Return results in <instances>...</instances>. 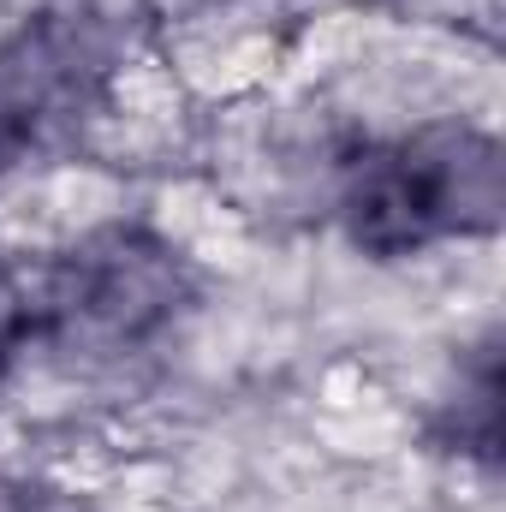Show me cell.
Listing matches in <instances>:
<instances>
[{"mask_svg": "<svg viewBox=\"0 0 506 512\" xmlns=\"http://www.w3.org/2000/svg\"><path fill=\"white\" fill-rule=\"evenodd\" d=\"M447 453H465L477 465L501 459V340H483L471 370L459 376V399L429 429Z\"/></svg>", "mask_w": 506, "mask_h": 512, "instance_id": "4", "label": "cell"}, {"mask_svg": "<svg viewBox=\"0 0 506 512\" xmlns=\"http://www.w3.org/2000/svg\"><path fill=\"white\" fill-rule=\"evenodd\" d=\"M334 215L352 251L405 262L453 239H489L506 221V155L489 131L441 120L364 137L340 161Z\"/></svg>", "mask_w": 506, "mask_h": 512, "instance_id": "1", "label": "cell"}, {"mask_svg": "<svg viewBox=\"0 0 506 512\" xmlns=\"http://www.w3.org/2000/svg\"><path fill=\"white\" fill-rule=\"evenodd\" d=\"M120 36L102 12L54 6L0 42V179L72 149L108 114Z\"/></svg>", "mask_w": 506, "mask_h": 512, "instance_id": "3", "label": "cell"}, {"mask_svg": "<svg viewBox=\"0 0 506 512\" xmlns=\"http://www.w3.org/2000/svg\"><path fill=\"white\" fill-rule=\"evenodd\" d=\"M0 512H84V501L42 483H0Z\"/></svg>", "mask_w": 506, "mask_h": 512, "instance_id": "6", "label": "cell"}, {"mask_svg": "<svg viewBox=\"0 0 506 512\" xmlns=\"http://www.w3.org/2000/svg\"><path fill=\"white\" fill-rule=\"evenodd\" d=\"M30 292L36 346H54L78 364H126L185 328L197 310V268L155 227L108 221L54 251Z\"/></svg>", "mask_w": 506, "mask_h": 512, "instance_id": "2", "label": "cell"}, {"mask_svg": "<svg viewBox=\"0 0 506 512\" xmlns=\"http://www.w3.org/2000/svg\"><path fill=\"white\" fill-rule=\"evenodd\" d=\"M36 346V292L18 274V262L0 251V382L12 376V364Z\"/></svg>", "mask_w": 506, "mask_h": 512, "instance_id": "5", "label": "cell"}]
</instances>
